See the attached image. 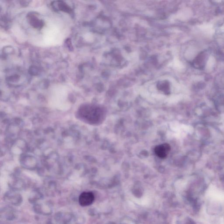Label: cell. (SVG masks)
<instances>
[{
  "instance_id": "3957f363",
  "label": "cell",
  "mask_w": 224,
  "mask_h": 224,
  "mask_svg": "<svg viewBox=\"0 0 224 224\" xmlns=\"http://www.w3.org/2000/svg\"><path fill=\"white\" fill-rule=\"evenodd\" d=\"M95 199L93 194L91 192H84L81 194L79 203L82 206L86 207L92 204Z\"/></svg>"
},
{
  "instance_id": "7a4b0ae2",
  "label": "cell",
  "mask_w": 224,
  "mask_h": 224,
  "mask_svg": "<svg viewBox=\"0 0 224 224\" xmlns=\"http://www.w3.org/2000/svg\"><path fill=\"white\" fill-rule=\"evenodd\" d=\"M170 146L168 143L157 145L154 149L156 155L161 158H165L167 156L170 151Z\"/></svg>"
},
{
  "instance_id": "6da1fadb",
  "label": "cell",
  "mask_w": 224,
  "mask_h": 224,
  "mask_svg": "<svg viewBox=\"0 0 224 224\" xmlns=\"http://www.w3.org/2000/svg\"><path fill=\"white\" fill-rule=\"evenodd\" d=\"M79 117L83 121L90 123H94L99 118V110L98 108L90 105L81 106L78 112Z\"/></svg>"
},
{
  "instance_id": "277c9868",
  "label": "cell",
  "mask_w": 224,
  "mask_h": 224,
  "mask_svg": "<svg viewBox=\"0 0 224 224\" xmlns=\"http://www.w3.org/2000/svg\"><path fill=\"white\" fill-rule=\"evenodd\" d=\"M157 87L159 90L163 92L166 94H168L170 92V85L166 81H161L158 82Z\"/></svg>"
}]
</instances>
